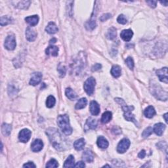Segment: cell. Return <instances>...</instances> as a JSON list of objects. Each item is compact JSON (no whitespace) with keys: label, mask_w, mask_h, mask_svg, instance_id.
Masks as SVG:
<instances>
[{"label":"cell","mask_w":168,"mask_h":168,"mask_svg":"<svg viewBox=\"0 0 168 168\" xmlns=\"http://www.w3.org/2000/svg\"><path fill=\"white\" fill-rule=\"evenodd\" d=\"M125 63L127 64L128 67H129V69L130 70H133V68H134V61H133V59L131 57H129L127 58V59L125 60Z\"/></svg>","instance_id":"obj_38"},{"label":"cell","mask_w":168,"mask_h":168,"mask_svg":"<svg viewBox=\"0 0 168 168\" xmlns=\"http://www.w3.org/2000/svg\"><path fill=\"white\" fill-rule=\"evenodd\" d=\"M147 3L148 4V5L150 7H152V8H155V7H156L157 2L155 1H147Z\"/></svg>","instance_id":"obj_43"},{"label":"cell","mask_w":168,"mask_h":168,"mask_svg":"<svg viewBox=\"0 0 168 168\" xmlns=\"http://www.w3.org/2000/svg\"><path fill=\"white\" fill-rule=\"evenodd\" d=\"M116 37V30L115 28L112 27L108 29V32H107L106 34V38L108 39V40H114V38Z\"/></svg>","instance_id":"obj_30"},{"label":"cell","mask_w":168,"mask_h":168,"mask_svg":"<svg viewBox=\"0 0 168 168\" xmlns=\"http://www.w3.org/2000/svg\"><path fill=\"white\" fill-rule=\"evenodd\" d=\"M46 133L48 135L53 147L58 150H64L65 149L66 142L61 134L57 129L49 128L46 131Z\"/></svg>","instance_id":"obj_1"},{"label":"cell","mask_w":168,"mask_h":168,"mask_svg":"<svg viewBox=\"0 0 168 168\" xmlns=\"http://www.w3.org/2000/svg\"><path fill=\"white\" fill-rule=\"evenodd\" d=\"M43 147V143L42 142V141L40 139H36L31 145L32 150L34 152H39V151L41 150Z\"/></svg>","instance_id":"obj_11"},{"label":"cell","mask_w":168,"mask_h":168,"mask_svg":"<svg viewBox=\"0 0 168 168\" xmlns=\"http://www.w3.org/2000/svg\"><path fill=\"white\" fill-rule=\"evenodd\" d=\"M115 101L121 106L122 110L124 112L123 116H124V118H125V120L127 121H133V122H134L136 124V125H137V122L135 120L134 115L132 113H131V112H132L134 109V107L131 106H128L127 104H125V101H124L122 99L116 98V99H115Z\"/></svg>","instance_id":"obj_3"},{"label":"cell","mask_w":168,"mask_h":168,"mask_svg":"<svg viewBox=\"0 0 168 168\" xmlns=\"http://www.w3.org/2000/svg\"><path fill=\"white\" fill-rule=\"evenodd\" d=\"M31 131L28 129H24L19 133V139L21 142L27 143L31 137Z\"/></svg>","instance_id":"obj_8"},{"label":"cell","mask_w":168,"mask_h":168,"mask_svg":"<svg viewBox=\"0 0 168 168\" xmlns=\"http://www.w3.org/2000/svg\"><path fill=\"white\" fill-rule=\"evenodd\" d=\"M145 156H146V152H145V151L144 150H141V152L139 153V154H138V156L139 158H144L145 157Z\"/></svg>","instance_id":"obj_46"},{"label":"cell","mask_w":168,"mask_h":168,"mask_svg":"<svg viewBox=\"0 0 168 168\" xmlns=\"http://www.w3.org/2000/svg\"><path fill=\"white\" fill-rule=\"evenodd\" d=\"M56 41H57V40H56L55 38H53L52 40L50 41V43H55V42H56Z\"/></svg>","instance_id":"obj_49"},{"label":"cell","mask_w":168,"mask_h":168,"mask_svg":"<svg viewBox=\"0 0 168 168\" xmlns=\"http://www.w3.org/2000/svg\"><path fill=\"white\" fill-rule=\"evenodd\" d=\"M167 113L165 114L164 115V117L165 120V122H166V123H167Z\"/></svg>","instance_id":"obj_48"},{"label":"cell","mask_w":168,"mask_h":168,"mask_svg":"<svg viewBox=\"0 0 168 168\" xmlns=\"http://www.w3.org/2000/svg\"><path fill=\"white\" fill-rule=\"evenodd\" d=\"M65 94L68 98L72 101H74L77 98V95L71 88H67L65 91Z\"/></svg>","instance_id":"obj_26"},{"label":"cell","mask_w":168,"mask_h":168,"mask_svg":"<svg viewBox=\"0 0 168 168\" xmlns=\"http://www.w3.org/2000/svg\"><path fill=\"white\" fill-rule=\"evenodd\" d=\"M130 144L131 143L130 140L128 139H123L119 143L118 147H117V151L120 154H123V153L125 152L128 150L129 147H130Z\"/></svg>","instance_id":"obj_6"},{"label":"cell","mask_w":168,"mask_h":168,"mask_svg":"<svg viewBox=\"0 0 168 168\" xmlns=\"http://www.w3.org/2000/svg\"><path fill=\"white\" fill-rule=\"evenodd\" d=\"M156 74L159 77L160 81L167 84L168 77H167V68L165 67L160 70H158L156 71Z\"/></svg>","instance_id":"obj_9"},{"label":"cell","mask_w":168,"mask_h":168,"mask_svg":"<svg viewBox=\"0 0 168 168\" xmlns=\"http://www.w3.org/2000/svg\"><path fill=\"white\" fill-rule=\"evenodd\" d=\"M56 103V100L55 99V97L52 96V95H50L47 97V101H46V106L48 108H53V106H55Z\"/></svg>","instance_id":"obj_32"},{"label":"cell","mask_w":168,"mask_h":168,"mask_svg":"<svg viewBox=\"0 0 168 168\" xmlns=\"http://www.w3.org/2000/svg\"><path fill=\"white\" fill-rule=\"evenodd\" d=\"M133 36V31L128 29V30H124L120 34V37L123 40L125 41H130Z\"/></svg>","instance_id":"obj_12"},{"label":"cell","mask_w":168,"mask_h":168,"mask_svg":"<svg viewBox=\"0 0 168 168\" xmlns=\"http://www.w3.org/2000/svg\"><path fill=\"white\" fill-rule=\"evenodd\" d=\"M83 159L87 162H92L94 160L93 153L89 150H86L83 154Z\"/></svg>","instance_id":"obj_18"},{"label":"cell","mask_w":168,"mask_h":168,"mask_svg":"<svg viewBox=\"0 0 168 168\" xmlns=\"http://www.w3.org/2000/svg\"><path fill=\"white\" fill-rule=\"evenodd\" d=\"M12 21H13V19L11 17H8V16H1V21H0V24H1V26H6L7 24H11L12 23Z\"/></svg>","instance_id":"obj_34"},{"label":"cell","mask_w":168,"mask_h":168,"mask_svg":"<svg viewBox=\"0 0 168 168\" xmlns=\"http://www.w3.org/2000/svg\"><path fill=\"white\" fill-rule=\"evenodd\" d=\"M58 47H57V46H53V45L49 46V47L46 49V50H45L46 55L54 56V57H57V56L58 55Z\"/></svg>","instance_id":"obj_16"},{"label":"cell","mask_w":168,"mask_h":168,"mask_svg":"<svg viewBox=\"0 0 168 168\" xmlns=\"http://www.w3.org/2000/svg\"><path fill=\"white\" fill-rule=\"evenodd\" d=\"M101 67H102V66L101 64H99V63H97V64H94L93 67H92V71H97V70H99L101 69Z\"/></svg>","instance_id":"obj_42"},{"label":"cell","mask_w":168,"mask_h":168,"mask_svg":"<svg viewBox=\"0 0 168 168\" xmlns=\"http://www.w3.org/2000/svg\"><path fill=\"white\" fill-rule=\"evenodd\" d=\"M36 37H37V33L36 32L32 30L31 28L28 27L26 29V38L27 39V40L29 41H34Z\"/></svg>","instance_id":"obj_13"},{"label":"cell","mask_w":168,"mask_h":168,"mask_svg":"<svg viewBox=\"0 0 168 168\" xmlns=\"http://www.w3.org/2000/svg\"><path fill=\"white\" fill-rule=\"evenodd\" d=\"M95 84L96 81L93 77H89V78L85 82L84 85V88L88 95H93L95 87Z\"/></svg>","instance_id":"obj_5"},{"label":"cell","mask_w":168,"mask_h":168,"mask_svg":"<svg viewBox=\"0 0 168 168\" xmlns=\"http://www.w3.org/2000/svg\"><path fill=\"white\" fill-rule=\"evenodd\" d=\"M165 129V125L164 123H158L154 125V130L153 131H154V133L156 134L158 136H161Z\"/></svg>","instance_id":"obj_15"},{"label":"cell","mask_w":168,"mask_h":168,"mask_svg":"<svg viewBox=\"0 0 168 168\" xmlns=\"http://www.w3.org/2000/svg\"><path fill=\"white\" fill-rule=\"evenodd\" d=\"M16 40L14 36L9 35L7 36L4 43L5 47L8 50H14L16 47Z\"/></svg>","instance_id":"obj_7"},{"label":"cell","mask_w":168,"mask_h":168,"mask_svg":"<svg viewBox=\"0 0 168 168\" xmlns=\"http://www.w3.org/2000/svg\"><path fill=\"white\" fill-rule=\"evenodd\" d=\"M112 117V113L110 112L106 111L104 113H103V116H102L101 121L103 123H108L109 121L111 120Z\"/></svg>","instance_id":"obj_28"},{"label":"cell","mask_w":168,"mask_h":168,"mask_svg":"<svg viewBox=\"0 0 168 168\" xmlns=\"http://www.w3.org/2000/svg\"><path fill=\"white\" fill-rule=\"evenodd\" d=\"M89 109H90V112H91V113L94 116L98 115L100 112L99 104L95 101L91 102V103H90Z\"/></svg>","instance_id":"obj_14"},{"label":"cell","mask_w":168,"mask_h":168,"mask_svg":"<svg viewBox=\"0 0 168 168\" xmlns=\"http://www.w3.org/2000/svg\"><path fill=\"white\" fill-rule=\"evenodd\" d=\"M156 146L159 149L162 150H165V152H167V145L166 142H165V141H160V142L157 143Z\"/></svg>","instance_id":"obj_36"},{"label":"cell","mask_w":168,"mask_h":168,"mask_svg":"<svg viewBox=\"0 0 168 168\" xmlns=\"http://www.w3.org/2000/svg\"><path fill=\"white\" fill-rule=\"evenodd\" d=\"M121 69L120 66L114 65L113 67H112L111 74L114 77L117 78V77H120L121 75Z\"/></svg>","instance_id":"obj_22"},{"label":"cell","mask_w":168,"mask_h":168,"mask_svg":"<svg viewBox=\"0 0 168 168\" xmlns=\"http://www.w3.org/2000/svg\"><path fill=\"white\" fill-rule=\"evenodd\" d=\"M41 78H42V74H41L40 72L34 73L30 79V84L33 86H37L38 84L41 82Z\"/></svg>","instance_id":"obj_10"},{"label":"cell","mask_w":168,"mask_h":168,"mask_svg":"<svg viewBox=\"0 0 168 168\" xmlns=\"http://www.w3.org/2000/svg\"><path fill=\"white\" fill-rule=\"evenodd\" d=\"M117 21H118V23L119 24H125L126 23H127L128 20L123 14H120V15H119L118 19H117Z\"/></svg>","instance_id":"obj_39"},{"label":"cell","mask_w":168,"mask_h":168,"mask_svg":"<svg viewBox=\"0 0 168 168\" xmlns=\"http://www.w3.org/2000/svg\"><path fill=\"white\" fill-rule=\"evenodd\" d=\"M57 70H58V72H59L60 76L61 77L64 76V75L66 74V69H65L64 67H63V66H62L61 64H60L58 67Z\"/></svg>","instance_id":"obj_40"},{"label":"cell","mask_w":168,"mask_h":168,"mask_svg":"<svg viewBox=\"0 0 168 168\" xmlns=\"http://www.w3.org/2000/svg\"><path fill=\"white\" fill-rule=\"evenodd\" d=\"M150 91L156 98L160 101H167V92L163 89L157 84H150Z\"/></svg>","instance_id":"obj_4"},{"label":"cell","mask_w":168,"mask_h":168,"mask_svg":"<svg viewBox=\"0 0 168 168\" xmlns=\"http://www.w3.org/2000/svg\"><path fill=\"white\" fill-rule=\"evenodd\" d=\"M57 124L58 127L66 135H71L72 133V128L70 126L69 116L67 114L58 116L57 118Z\"/></svg>","instance_id":"obj_2"},{"label":"cell","mask_w":168,"mask_h":168,"mask_svg":"<svg viewBox=\"0 0 168 168\" xmlns=\"http://www.w3.org/2000/svg\"><path fill=\"white\" fill-rule=\"evenodd\" d=\"M86 126H87L88 129H90V130H95L97 127V121L95 119L89 118L87 119Z\"/></svg>","instance_id":"obj_20"},{"label":"cell","mask_w":168,"mask_h":168,"mask_svg":"<svg viewBox=\"0 0 168 168\" xmlns=\"http://www.w3.org/2000/svg\"><path fill=\"white\" fill-rule=\"evenodd\" d=\"M104 167H110V165H104Z\"/></svg>","instance_id":"obj_50"},{"label":"cell","mask_w":168,"mask_h":168,"mask_svg":"<svg viewBox=\"0 0 168 168\" xmlns=\"http://www.w3.org/2000/svg\"><path fill=\"white\" fill-rule=\"evenodd\" d=\"M24 167H36V165L33 162H28L23 165Z\"/></svg>","instance_id":"obj_44"},{"label":"cell","mask_w":168,"mask_h":168,"mask_svg":"<svg viewBox=\"0 0 168 168\" xmlns=\"http://www.w3.org/2000/svg\"><path fill=\"white\" fill-rule=\"evenodd\" d=\"M144 114L145 116L148 118H152L153 116H154L156 114V111L155 109L154 108V107L152 106H148L147 108L145 109V110L144 112Z\"/></svg>","instance_id":"obj_25"},{"label":"cell","mask_w":168,"mask_h":168,"mask_svg":"<svg viewBox=\"0 0 168 168\" xmlns=\"http://www.w3.org/2000/svg\"><path fill=\"white\" fill-rule=\"evenodd\" d=\"M25 21H26V23L30 24L31 26H34L36 25H37V24L38 23L39 17L37 15L27 16V17L25 18Z\"/></svg>","instance_id":"obj_19"},{"label":"cell","mask_w":168,"mask_h":168,"mask_svg":"<svg viewBox=\"0 0 168 168\" xmlns=\"http://www.w3.org/2000/svg\"><path fill=\"white\" fill-rule=\"evenodd\" d=\"M111 17V14L110 13H106L104 14L103 15L101 16V17L100 18V20H101L102 22L106 21V20H108V19H110Z\"/></svg>","instance_id":"obj_41"},{"label":"cell","mask_w":168,"mask_h":168,"mask_svg":"<svg viewBox=\"0 0 168 168\" xmlns=\"http://www.w3.org/2000/svg\"><path fill=\"white\" fill-rule=\"evenodd\" d=\"M97 23L95 19H91L86 24V28L87 30H93L96 28Z\"/></svg>","instance_id":"obj_31"},{"label":"cell","mask_w":168,"mask_h":168,"mask_svg":"<svg viewBox=\"0 0 168 168\" xmlns=\"http://www.w3.org/2000/svg\"><path fill=\"white\" fill-rule=\"evenodd\" d=\"M108 141L103 137H99L97 139V145L101 148H106L108 147Z\"/></svg>","instance_id":"obj_23"},{"label":"cell","mask_w":168,"mask_h":168,"mask_svg":"<svg viewBox=\"0 0 168 168\" xmlns=\"http://www.w3.org/2000/svg\"><path fill=\"white\" fill-rule=\"evenodd\" d=\"M86 142L85 139L83 138L80 139L75 141L74 143V147L75 150H82L84 148Z\"/></svg>","instance_id":"obj_21"},{"label":"cell","mask_w":168,"mask_h":168,"mask_svg":"<svg viewBox=\"0 0 168 168\" xmlns=\"http://www.w3.org/2000/svg\"><path fill=\"white\" fill-rule=\"evenodd\" d=\"M12 127L10 124L3 123L1 126V132L4 136H9L11 134Z\"/></svg>","instance_id":"obj_24"},{"label":"cell","mask_w":168,"mask_h":168,"mask_svg":"<svg viewBox=\"0 0 168 168\" xmlns=\"http://www.w3.org/2000/svg\"><path fill=\"white\" fill-rule=\"evenodd\" d=\"M160 3L162 5H164V6H167V1H160Z\"/></svg>","instance_id":"obj_47"},{"label":"cell","mask_w":168,"mask_h":168,"mask_svg":"<svg viewBox=\"0 0 168 168\" xmlns=\"http://www.w3.org/2000/svg\"><path fill=\"white\" fill-rule=\"evenodd\" d=\"M74 158L72 155H70L65 161L63 166L64 167H74Z\"/></svg>","instance_id":"obj_27"},{"label":"cell","mask_w":168,"mask_h":168,"mask_svg":"<svg viewBox=\"0 0 168 168\" xmlns=\"http://www.w3.org/2000/svg\"><path fill=\"white\" fill-rule=\"evenodd\" d=\"M45 31L48 34H54L57 33L58 32V28L54 23L51 22V23L48 24L47 27L45 28Z\"/></svg>","instance_id":"obj_17"},{"label":"cell","mask_w":168,"mask_h":168,"mask_svg":"<svg viewBox=\"0 0 168 168\" xmlns=\"http://www.w3.org/2000/svg\"><path fill=\"white\" fill-rule=\"evenodd\" d=\"M31 2L30 1H19L16 7L21 9H26L30 6Z\"/></svg>","instance_id":"obj_33"},{"label":"cell","mask_w":168,"mask_h":168,"mask_svg":"<svg viewBox=\"0 0 168 168\" xmlns=\"http://www.w3.org/2000/svg\"><path fill=\"white\" fill-rule=\"evenodd\" d=\"M58 164L57 161L55 159H51L46 164V167H57Z\"/></svg>","instance_id":"obj_35"},{"label":"cell","mask_w":168,"mask_h":168,"mask_svg":"<svg viewBox=\"0 0 168 168\" xmlns=\"http://www.w3.org/2000/svg\"><path fill=\"white\" fill-rule=\"evenodd\" d=\"M85 166H86V165H85L84 162L82 161L77 162L74 165L75 167H84Z\"/></svg>","instance_id":"obj_45"},{"label":"cell","mask_w":168,"mask_h":168,"mask_svg":"<svg viewBox=\"0 0 168 168\" xmlns=\"http://www.w3.org/2000/svg\"><path fill=\"white\" fill-rule=\"evenodd\" d=\"M87 99L86 98L80 99L79 101H77L76 104H75V109L79 110V109H82L85 108L87 105Z\"/></svg>","instance_id":"obj_29"},{"label":"cell","mask_w":168,"mask_h":168,"mask_svg":"<svg viewBox=\"0 0 168 168\" xmlns=\"http://www.w3.org/2000/svg\"><path fill=\"white\" fill-rule=\"evenodd\" d=\"M152 132H153L152 128L151 127H148L147 128H146L145 130L143 131V132L142 133V136L144 138H147L148 137V136H150L151 134L152 133Z\"/></svg>","instance_id":"obj_37"}]
</instances>
